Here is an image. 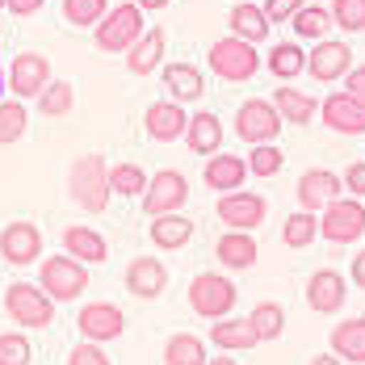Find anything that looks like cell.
Masks as SVG:
<instances>
[{"mask_svg": "<svg viewBox=\"0 0 365 365\" xmlns=\"http://www.w3.org/2000/svg\"><path fill=\"white\" fill-rule=\"evenodd\" d=\"M68 193H72V202L80 210H88V215H101L106 206H110V164H106V155H97V151H88V155H80L72 160V168H68Z\"/></svg>", "mask_w": 365, "mask_h": 365, "instance_id": "obj_1", "label": "cell"}, {"mask_svg": "<svg viewBox=\"0 0 365 365\" xmlns=\"http://www.w3.org/2000/svg\"><path fill=\"white\" fill-rule=\"evenodd\" d=\"M206 63H210V72L227 80V84H244V80H252L260 72V55H256L252 42H244V38L227 34L219 38L210 51H206Z\"/></svg>", "mask_w": 365, "mask_h": 365, "instance_id": "obj_2", "label": "cell"}, {"mask_svg": "<svg viewBox=\"0 0 365 365\" xmlns=\"http://www.w3.org/2000/svg\"><path fill=\"white\" fill-rule=\"evenodd\" d=\"M235 282L231 277H222V273H197L193 282H189V311L193 315H202V319H227L231 311H235Z\"/></svg>", "mask_w": 365, "mask_h": 365, "instance_id": "obj_3", "label": "cell"}, {"mask_svg": "<svg viewBox=\"0 0 365 365\" xmlns=\"http://www.w3.org/2000/svg\"><path fill=\"white\" fill-rule=\"evenodd\" d=\"M143 9L130 0V4H118V9H110L97 26H93V38H97V46L101 51H110V55H122V51H130L135 42H139V34H143Z\"/></svg>", "mask_w": 365, "mask_h": 365, "instance_id": "obj_4", "label": "cell"}, {"mask_svg": "<svg viewBox=\"0 0 365 365\" xmlns=\"http://www.w3.org/2000/svg\"><path fill=\"white\" fill-rule=\"evenodd\" d=\"M38 286L46 290L51 302H72V298H80L84 286H88V264L72 260L68 252L46 256V260L38 264Z\"/></svg>", "mask_w": 365, "mask_h": 365, "instance_id": "obj_5", "label": "cell"}, {"mask_svg": "<svg viewBox=\"0 0 365 365\" xmlns=\"http://www.w3.org/2000/svg\"><path fill=\"white\" fill-rule=\"evenodd\" d=\"M4 311H9V319L17 324L21 331L30 328H46L51 319H55V302L46 298L42 286H30V282H17V286H9L4 290Z\"/></svg>", "mask_w": 365, "mask_h": 365, "instance_id": "obj_6", "label": "cell"}, {"mask_svg": "<svg viewBox=\"0 0 365 365\" xmlns=\"http://www.w3.org/2000/svg\"><path fill=\"white\" fill-rule=\"evenodd\" d=\"M319 235L328 244H357L365 235V202L361 197H336L324 206V219H319Z\"/></svg>", "mask_w": 365, "mask_h": 365, "instance_id": "obj_7", "label": "cell"}, {"mask_svg": "<svg viewBox=\"0 0 365 365\" xmlns=\"http://www.w3.org/2000/svg\"><path fill=\"white\" fill-rule=\"evenodd\" d=\"M282 113L273 101H264V97H252V101H244L240 110H235V135L244 139L248 147L256 143H273L277 135H282Z\"/></svg>", "mask_w": 365, "mask_h": 365, "instance_id": "obj_8", "label": "cell"}, {"mask_svg": "<svg viewBox=\"0 0 365 365\" xmlns=\"http://www.w3.org/2000/svg\"><path fill=\"white\" fill-rule=\"evenodd\" d=\"M269 215V202L252 189H231L219 193V219L227 231H260V222Z\"/></svg>", "mask_w": 365, "mask_h": 365, "instance_id": "obj_9", "label": "cell"}, {"mask_svg": "<svg viewBox=\"0 0 365 365\" xmlns=\"http://www.w3.org/2000/svg\"><path fill=\"white\" fill-rule=\"evenodd\" d=\"M189 202V181H185L177 168H160L155 177H147V189H143V210L147 219L155 215H173Z\"/></svg>", "mask_w": 365, "mask_h": 365, "instance_id": "obj_10", "label": "cell"}, {"mask_svg": "<svg viewBox=\"0 0 365 365\" xmlns=\"http://www.w3.org/2000/svg\"><path fill=\"white\" fill-rule=\"evenodd\" d=\"M76 328H80V340L110 344V340H118L126 331V315L113 302H88V307L76 311Z\"/></svg>", "mask_w": 365, "mask_h": 365, "instance_id": "obj_11", "label": "cell"}, {"mask_svg": "<svg viewBox=\"0 0 365 365\" xmlns=\"http://www.w3.org/2000/svg\"><path fill=\"white\" fill-rule=\"evenodd\" d=\"M46 84H51V63H46V55H34V51H21V55L13 59L9 76H4V88H9L17 101L38 97Z\"/></svg>", "mask_w": 365, "mask_h": 365, "instance_id": "obj_12", "label": "cell"}, {"mask_svg": "<svg viewBox=\"0 0 365 365\" xmlns=\"http://www.w3.org/2000/svg\"><path fill=\"white\" fill-rule=\"evenodd\" d=\"M349 68H353V51L340 38H319L315 51H307V72L315 84H336V80H344Z\"/></svg>", "mask_w": 365, "mask_h": 365, "instance_id": "obj_13", "label": "cell"}, {"mask_svg": "<svg viewBox=\"0 0 365 365\" xmlns=\"http://www.w3.org/2000/svg\"><path fill=\"white\" fill-rule=\"evenodd\" d=\"M0 256H4L9 264H17V269L34 264L38 256H42V231L26 219L9 222V227L0 231Z\"/></svg>", "mask_w": 365, "mask_h": 365, "instance_id": "obj_14", "label": "cell"}, {"mask_svg": "<svg viewBox=\"0 0 365 365\" xmlns=\"http://www.w3.org/2000/svg\"><path fill=\"white\" fill-rule=\"evenodd\" d=\"M324 126L336 130V135H365V106L353 97V93H328L324 97Z\"/></svg>", "mask_w": 365, "mask_h": 365, "instance_id": "obj_15", "label": "cell"}, {"mask_svg": "<svg viewBox=\"0 0 365 365\" xmlns=\"http://www.w3.org/2000/svg\"><path fill=\"white\" fill-rule=\"evenodd\" d=\"M336 197H344V181L336 177V173H328V168H307L302 177H298V206L302 210H324L328 202H336Z\"/></svg>", "mask_w": 365, "mask_h": 365, "instance_id": "obj_16", "label": "cell"}, {"mask_svg": "<svg viewBox=\"0 0 365 365\" xmlns=\"http://www.w3.org/2000/svg\"><path fill=\"white\" fill-rule=\"evenodd\" d=\"M344 298H349V286H344V277L336 269H315L311 273V282H307V307L315 315H336L344 307Z\"/></svg>", "mask_w": 365, "mask_h": 365, "instance_id": "obj_17", "label": "cell"}, {"mask_svg": "<svg viewBox=\"0 0 365 365\" xmlns=\"http://www.w3.org/2000/svg\"><path fill=\"white\" fill-rule=\"evenodd\" d=\"M126 290L135 294V298H160V294L168 290V264L164 260H155V256H135L130 264H126Z\"/></svg>", "mask_w": 365, "mask_h": 365, "instance_id": "obj_18", "label": "cell"}, {"mask_svg": "<svg viewBox=\"0 0 365 365\" xmlns=\"http://www.w3.org/2000/svg\"><path fill=\"white\" fill-rule=\"evenodd\" d=\"M143 126L155 143H177V139H185L189 113H185V106H177V101H151L147 113H143Z\"/></svg>", "mask_w": 365, "mask_h": 365, "instance_id": "obj_19", "label": "cell"}, {"mask_svg": "<svg viewBox=\"0 0 365 365\" xmlns=\"http://www.w3.org/2000/svg\"><path fill=\"white\" fill-rule=\"evenodd\" d=\"M202 181L210 185L215 193L244 189V181H248V160H240V155H231V151H215V155H206Z\"/></svg>", "mask_w": 365, "mask_h": 365, "instance_id": "obj_20", "label": "cell"}, {"mask_svg": "<svg viewBox=\"0 0 365 365\" xmlns=\"http://www.w3.org/2000/svg\"><path fill=\"white\" fill-rule=\"evenodd\" d=\"M160 80H164V88H168V101H177V106H185V101H202L206 97V80H202V72L193 68V63H164L160 68Z\"/></svg>", "mask_w": 365, "mask_h": 365, "instance_id": "obj_21", "label": "cell"}, {"mask_svg": "<svg viewBox=\"0 0 365 365\" xmlns=\"http://www.w3.org/2000/svg\"><path fill=\"white\" fill-rule=\"evenodd\" d=\"M63 252L72 260H80V264H106L110 260V244L93 227H68L63 231Z\"/></svg>", "mask_w": 365, "mask_h": 365, "instance_id": "obj_22", "label": "cell"}, {"mask_svg": "<svg viewBox=\"0 0 365 365\" xmlns=\"http://www.w3.org/2000/svg\"><path fill=\"white\" fill-rule=\"evenodd\" d=\"M215 256H219L222 269H252L256 256H260V248H256V235L252 231H222L219 244H215Z\"/></svg>", "mask_w": 365, "mask_h": 365, "instance_id": "obj_23", "label": "cell"}, {"mask_svg": "<svg viewBox=\"0 0 365 365\" xmlns=\"http://www.w3.org/2000/svg\"><path fill=\"white\" fill-rule=\"evenodd\" d=\"M164 46H168V34L155 26V30H143L139 34V42L126 51V68H130V76H151L160 63H164Z\"/></svg>", "mask_w": 365, "mask_h": 365, "instance_id": "obj_24", "label": "cell"}, {"mask_svg": "<svg viewBox=\"0 0 365 365\" xmlns=\"http://www.w3.org/2000/svg\"><path fill=\"white\" fill-rule=\"evenodd\" d=\"M147 235H151V244H155V248L177 252V248H185V244L193 240V219L181 215V210H173V215H155L151 227H147Z\"/></svg>", "mask_w": 365, "mask_h": 365, "instance_id": "obj_25", "label": "cell"}, {"mask_svg": "<svg viewBox=\"0 0 365 365\" xmlns=\"http://www.w3.org/2000/svg\"><path fill=\"white\" fill-rule=\"evenodd\" d=\"M185 143H189V151L193 155H215V151H222V122L219 113L202 110L189 118V126H185Z\"/></svg>", "mask_w": 365, "mask_h": 365, "instance_id": "obj_26", "label": "cell"}, {"mask_svg": "<svg viewBox=\"0 0 365 365\" xmlns=\"http://www.w3.org/2000/svg\"><path fill=\"white\" fill-rule=\"evenodd\" d=\"M328 344H331V353H336L340 361L365 365V319L361 315H357V319H340V324L331 328Z\"/></svg>", "mask_w": 365, "mask_h": 365, "instance_id": "obj_27", "label": "cell"}, {"mask_svg": "<svg viewBox=\"0 0 365 365\" xmlns=\"http://www.w3.org/2000/svg\"><path fill=\"white\" fill-rule=\"evenodd\" d=\"M227 21H231V34L244 38V42H252V46H260V42L269 38V30H273V21L264 17V9H260L256 0H240Z\"/></svg>", "mask_w": 365, "mask_h": 365, "instance_id": "obj_28", "label": "cell"}, {"mask_svg": "<svg viewBox=\"0 0 365 365\" xmlns=\"http://www.w3.org/2000/svg\"><path fill=\"white\" fill-rule=\"evenodd\" d=\"M273 106L282 113V122H290V126H307V122H315V113H319V101H315L311 93L294 88V84H282V88L273 93Z\"/></svg>", "mask_w": 365, "mask_h": 365, "instance_id": "obj_29", "label": "cell"}, {"mask_svg": "<svg viewBox=\"0 0 365 365\" xmlns=\"http://www.w3.org/2000/svg\"><path fill=\"white\" fill-rule=\"evenodd\" d=\"M210 344L215 349H222V353H248V349H256L260 340H256V331L248 319H215L210 324Z\"/></svg>", "mask_w": 365, "mask_h": 365, "instance_id": "obj_30", "label": "cell"}, {"mask_svg": "<svg viewBox=\"0 0 365 365\" xmlns=\"http://www.w3.org/2000/svg\"><path fill=\"white\" fill-rule=\"evenodd\" d=\"M264 68L277 76L282 84H294L298 76L307 72V51L298 46V42H277L273 51H269V59H264Z\"/></svg>", "mask_w": 365, "mask_h": 365, "instance_id": "obj_31", "label": "cell"}, {"mask_svg": "<svg viewBox=\"0 0 365 365\" xmlns=\"http://www.w3.org/2000/svg\"><path fill=\"white\" fill-rule=\"evenodd\" d=\"M206 340L193 331H177L164 340V365H206Z\"/></svg>", "mask_w": 365, "mask_h": 365, "instance_id": "obj_32", "label": "cell"}, {"mask_svg": "<svg viewBox=\"0 0 365 365\" xmlns=\"http://www.w3.org/2000/svg\"><path fill=\"white\" fill-rule=\"evenodd\" d=\"M290 26L302 42H319V38H328V30H331V13L324 4H302L290 17Z\"/></svg>", "mask_w": 365, "mask_h": 365, "instance_id": "obj_33", "label": "cell"}, {"mask_svg": "<svg viewBox=\"0 0 365 365\" xmlns=\"http://www.w3.org/2000/svg\"><path fill=\"white\" fill-rule=\"evenodd\" d=\"M248 324H252V331H256V340L264 344V340H277L282 331H286V307L282 302H256L252 307V315H248Z\"/></svg>", "mask_w": 365, "mask_h": 365, "instance_id": "obj_34", "label": "cell"}, {"mask_svg": "<svg viewBox=\"0 0 365 365\" xmlns=\"http://www.w3.org/2000/svg\"><path fill=\"white\" fill-rule=\"evenodd\" d=\"M282 240H286V248H311L319 240V215L315 210H294L282 227Z\"/></svg>", "mask_w": 365, "mask_h": 365, "instance_id": "obj_35", "label": "cell"}, {"mask_svg": "<svg viewBox=\"0 0 365 365\" xmlns=\"http://www.w3.org/2000/svg\"><path fill=\"white\" fill-rule=\"evenodd\" d=\"M34 101H38V110H42V118H68L76 106V88L68 80H51Z\"/></svg>", "mask_w": 365, "mask_h": 365, "instance_id": "obj_36", "label": "cell"}, {"mask_svg": "<svg viewBox=\"0 0 365 365\" xmlns=\"http://www.w3.org/2000/svg\"><path fill=\"white\" fill-rule=\"evenodd\" d=\"M30 130V113H26V101H0V147L21 143Z\"/></svg>", "mask_w": 365, "mask_h": 365, "instance_id": "obj_37", "label": "cell"}, {"mask_svg": "<svg viewBox=\"0 0 365 365\" xmlns=\"http://www.w3.org/2000/svg\"><path fill=\"white\" fill-rule=\"evenodd\" d=\"M147 189V173L139 168V164H110V193H118V197H143Z\"/></svg>", "mask_w": 365, "mask_h": 365, "instance_id": "obj_38", "label": "cell"}, {"mask_svg": "<svg viewBox=\"0 0 365 365\" xmlns=\"http://www.w3.org/2000/svg\"><path fill=\"white\" fill-rule=\"evenodd\" d=\"M328 13L331 26H340L344 34H365V0H331Z\"/></svg>", "mask_w": 365, "mask_h": 365, "instance_id": "obj_39", "label": "cell"}, {"mask_svg": "<svg viewBox=\"0 0 365 365\" xmlns=\"http://www.w3.org/2000/svg\"><path fill=\"white\" fill-rule=\"evenodd\" d=\"M282 164H286V151L277 143H256L252 155H248V173L252 177H277Z\"/></svg>", "mask_w": 365, "mask_h": 365, "instance_id": "obj_40", "label": "cell"}, {"mask_svg": "<svg viewBox=\"0 0 365 365\" xmlns=\"http://www.w3.org/2000/svg\"><path fill=\"white\" fill-rule=\"evenodd\" d=\"M106 13H110V0H63V17L72 26H80V30L97 26Z\"/></svg>", "mask_w": 365, "mask_h": 365, "instance_id": "obj_41", "label": "cell"}, {"mask_svg": "<svg viewBox=\"0 0 365 365\" xmlns=\"http://www.w3.org/2000/svg\"><path fill=\"white\" fill-rule=\"evenodd\" d=\"M34 349L26 340V331H0V365H30Z\"/></svg>", "mask_w": 365, "mask_h": 365, "instance_id": "obj_42", "label": "cell"}, {"mask_svg": "<svg viewBox=\"0 0 365 365\" xmlns=\"http://www.w3.org/2000/svg\"><path fill=\"white\" fill-rule=\"evenodd\" d=\"M68 365H110V353L93 340H80L72 353H68Z\"/></svg>", "mask_w": 365, "mask_h": 365, "instance_id": "obj_43", "label": "cell"}, {"mask_svg": "<svg viewBox=\"0 0 365 365\" xmlns=\"http://www.w3.org/2000/svg\"><path fill=\"white\" fill-rule=\"evenodd\" d=\"M340 181H344V193H349V197H361L365 202V160H353V164L340 173Z\"/></svg>", "mask_w": 365, "mask_h": 365, "instance_id": "obj_44", "label": "cell"}, {"mask_svg": "<svg viewBox=\"0 0 365 365\" xmlns=\"http://www.w3.org/2000/svg\"><path fill=\"white\" fill-rule=\"evenodd\" d=\"M302 4H307V0H264L260 9H264V17H269V21H290Z\"/></svg>", "mask_w": 365, "mask_h": 365, "instance_id": "obj_45", "label": "cell"}, {"mask_svg": "<svg viewBox=\"0 0 365 365\" xmlns=\"http://www.w3.org/2000/svg\"><path fill=\"white\" fill-rule=\"evenodd\" d=\"M344 93H353V97L365 106V63H357V68L344 72Z\"/></svg>", "mask_w": 365, "mask_h": 365, "instance_id": "obj_46", "label": "cell"}, {"mask_svg": "<svg viewBox=\"0 0 365 365\" xmlns=\"http://www.w3.org/2000/svg\"><path fill=\"white\" fill-rule=\"evenodd\" d=\"M4 9L17 13V17H34L38 9H42V0H4Z\"/></svg>", "mask_w": 365, "mask_h": 365, "instance_id": "obj_47", "label": "cell"}, {"mask_svg": "<svg viewBox=\"0 0 365 365\" xmlns=\"http://www.w3.org/2000/svg\"><path fill=\"white\" fill-rule=\"evenodd\" d=\"M349 277L357 282V290H365V248L353 256V264H349Z\"/></svg>", "mask_w": 365, "mask_h": 365, "instance_id": "obj_48", "label": "cell"}, {"mask_svg": "<svg viewBox=\"0 0 365 365\" xmlns=\"http://www.w3.org/2000/svg\"><path fill=\"white\" fill-rule=\"evenodd\" d=\"M135 4H139L143 13H160V9H168L173 0H135Z\"/></svg>", "mask_w": 365, "mask_h": 365, "instance_id": "obj_49", "label": "cell"}, {"mask_svg": "<svg viewBox=\"0 0 365 365\" xmlns=\"http://www.w3.org/2000/svg\"><path fill=\"white\" fill-rule=\"evenodd\" d=\"M311 365H344V361H340L336 353H315V357H311Z\"/></svg>", "mask_w": 365, "mask_h": 365, "instance_id": "obj_50", "label": "cell"}, {"mask_svg": "<svg viewBox=\"0 0 365 365\" xmlns=\"http://www.w3.org/2000/svg\"><path fill=\"white\" fill-rule=\"evenodd\" d=\"M206 365H240V361H235V357H227V353H219V357H210Z\"/></svg>", "mask_w": 365, "mask_h": 365, "instance_id": "obj_51", "label": "cell"}, {"mask_svg": "<svg viewBox=\"0 0 365 365\" xmlns=\"http://www.w3.org/2000/svg\"><path fill=\"white\" fill-rule=\"evenodd\" d=\"M0 97H4V59H0Z\"/></svg>", "mask_w": 365, "mask_h": 365, "instance_id": "obj_52", "label": "cell"}, {"mask_svg": "<svg viewBox=\"0 0 365 365\" xmlns=\"http://www.w3.org/2000/svg\"><path fill=\"white\" fill-rule=\"evenodd\" d=\"M0 4H4V0H0Z\"/></svg>", "mask_w": 365, "mask_h": 365, "instance_id": "obj_53", "label": "cell"}]
</instances>
